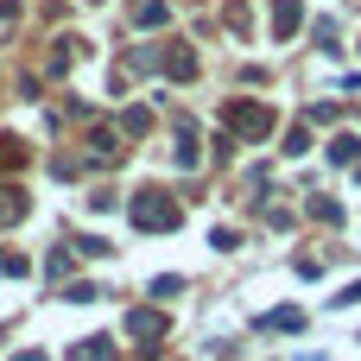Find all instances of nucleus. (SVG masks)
I'll return each instance as SVG.
<instances>
[{
    "label": "nucleus",
    "instance_id": "1",
    "mask_svg": "<svg viewBox=\"0 0 361 361\" xmlns=\"http://www.w3.org/2000/svg\"><path fill=\"white\" fill-rule=\"evenodd\" d=\"M133 228H178V203L159 197V190H140L133 197Z\"/></svg>",
    "mask_w": 361,
    "mask_h": 361
},
{
    "label": "nucleus",
    "instance_id": "2",
    "mask_svg": "<svg viewBox=\"0 0 361 361\" xmlns=\"http://www.w3.org/2000/svg\"><path fill=\"white\" fill-rule=\"evenodd\" d=\"M228 133L260 140V133H273V114H267L260 102H228Z\"/></svg>",
    "mask_w": 361,
    "mask_h": 361
},
{
    "label": "nucleus",
    "instance_id": "3",
    "mask_svg": "<svg viewBox=\"0 0 361 361\" xmlns=\"http://www.w3.org/2000/svg\"><path fill=\"white\" fill-rule=\"evenodd\" d=\"M298 19H305V6H298V0H279V6H273V32H279V38H292V32H298Z\"/></svg>",
    "mask_w": 361,
    "mask_h": 361
},
{
    "label": "nucleus",
    "instance_id": "4",
    "mask_svg": "<svg viewBox=\"0 0 361 361\" xmlns=\"http://www.w3.org/2000/svg\"><path fill=\"white\" fill-rule=\"evenodd\" d=\"M165 70H171V76H197V57L178 44V51H165Z\"/></svg>",
    "mask_w": 361,
    "mask_h": 361
},
{
    "label": "nucleus",
    "instance_id": "5",
    "mask_svg": "<svg viewBox=\"0 0 361 361\" xmlns=\"http://www.w3.org/2000/svg\"><path fill=\"white\" fill-rule=\"evenodd\" d=\"M25 216V197L19 190H0V222H19Z\"/></svg>",
    "mask_w": 361,
    "mask_h": 361
},
{
    "label": "nucleus",
    "instance_id": "6",
    "mask_svg": "<svg viewBox=\"0 0 361 361\" xmlns=\"http://www.w3.org/2000/svg\"><path fill=\"white\" fill-rule=\"evenodd\" d=\"M127 330H133V336H159V330H165V324H159V317H152V311H140V317H127Z\"/></svg>",
    "mask_w": 361,
    "mask_h": 361
},
{
    "label": "nucleus",
    "instance_id": "7",
    "mask_svg": "<svg viewBox=\"0 0 361 361\" xmlns=\"http://www.w3.org/2000/svg\"><path fill=\"white\" fill-rule=\"evenodd\" d=\"M76 361H114V349H108V343L95 336V343H82V355H76Z\"/></svg>",
    "mask_w": 361,
    "mask_h": 361
},
{
    "label": "nucleus",
    "instance_id": "8",
    "mask_svg": "<svg viewBox=\"0 0 361 361\" xmlns=\"http://www.w3.org/2000/svg\"><path fill=\"white\" fill-rule=\"evenodd\" d=\"M178 165H184V171L197 165V140H190V133H178Z\"/></svg>",
    "mask_w": 361,
    "mask_h": 361
},
{
    "label": "nucleus",
    "instance_id": "9",
    "mask_svg": "<svg viewBox=\"0 0 361 361\" xmlns=\"http://www.w3.org/2000/svg\"><path fill=\"white\" fill-rule=\"evenodd\" d=\"M6 165H19V140H0V171Z\"/></svg>",
    "mask_w": 361,
    "mask_h": 361
},
{
    "label": "nucleus",
    "instance_id": "10",
    "mask_svg": "<svg viewBox=\"0 0 361 361\" xmlns=\"http://www.w3.org/2000/svg\"><path fill=\"white\" fill-rule=\"evenodd\" d=\"M0 273H25V260L19 254H0Z\"/></svg>",
    "mask_w": 361,
    "mask_h": 361
}]
</instances>
